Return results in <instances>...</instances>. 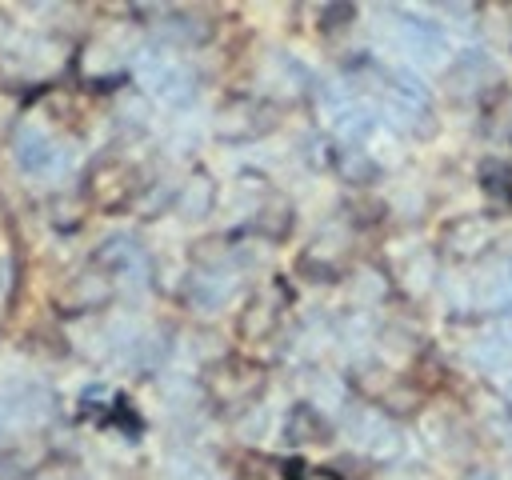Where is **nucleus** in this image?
Instances as JSON below:
<instances>
[{
    "mask_svg": "<svg viewBox=\"0 0 512 480\" xmlns=\"http://www.w3.org/2000/svg\"><path fill=\"white\" fill-rule=\"evenodd\" d=\"M12 152H16V164H20L24 172H32V176H40V172H48V168L56 164V144H52L40 128H32V124L16 132Z\"/></svg>",
    "mask_w": 512,
    "mask_h": 480,
    "instance_id": "1",
    "label": "nucleus"
}]
</instances>
